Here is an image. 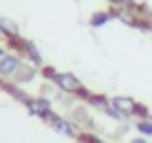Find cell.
<instances>
[{
	"label": "cell",
	"mask_w": 152,
	"mask_h": 143,
	"mask_svg": "<svg viewBox=\"0 0 152 143\" xmlns=\"http://www.w3.org/2000/svg\"><path fill=\"white\" fill-rule=\"evenodd\" d=\"M27 110L34 116H40V119L47 121L52 116V101L49 98H29L27 101Z\"/></svg>",
	"instance_id": "5"
},
{
	"label": "cell",
	"mask_w": 152,
	"mask_h": 143,
	"mask_svg": "<svg viewBox=\"0 0 152 143\" xmlns=\"http://www.w3.org/2000/svg\"><path fill=\"white\" fill-rule=\"evenodd\" d=\"M78 141L81 143H107V139L101 136V134H96V132H81Z\"/></svg>",
	"instance_id": "10"
},
{
	"label": "cell",
	"mask_w": 152,
	"mask_h": 143,
	"mask_svg": "<svg viewBox=\"0 0 152 143\" xmlns=\"http://www.w3.org/2000/svg\"><path fill=\"white\" fill-rule=\"evenodd\" d=\"M103 112L110 116L112 121H137V119H148L150 116V110L145 105L137 103L132 96H112L107 101V105L103 107Z\"/></svg>",
	"instance_id": "1"
},
{
	"label": "cell",
	"mask_w": 152,
	"mask_h": 143,
	"mask_svg": "<svg viewBox=\"0 0 152 143\" xmlns=\"http://www.w3.org/2000/svg\"><path fill=\"white\" fill-rule=\"evenodd\" d=\"M110 20H114V11H112V9L94 11V14H92V18H90V25H92L94 29H101V27H105Z\"/></svg>",
	"instance_id": "6"
},
{
	"label": "cell",
	"mask_w": 152,
	"mask_h": 143,
	"mask_svg": "<svg viewBox=\"0 0 152 143\" xmlns=\"http://www.w3.org/2000/svg\"><path fill=\"white\" fill-rule=\"evenodd\" d=\"M20 69H23V61H20L18 56H11V54H7L5 58H0V76L14 78Z\"/></svg>",
	"instance_id": "4"
},
{
	"label": "cell",
	"mask_w": 152,
	"mask_h": 143,
	"mask_svg": "<svg viewBox=\"0 0 152 143\" xmlns=\"http://www.w3.org/2000/svg\"><path fill=\"white\" fill-rule=\"evenodd\" d=\"M54 85H56L61 92H65V94L83 96V98L90 96V92H87V87L83 85V81L76 76V74H72V72H58L56 78H54Z\"/></svg>",
	"instance_id": "2"
},
{
	"label": "cell",
	"mask_w": 152,
	"mask_h": 143,
	"mask_svg": "<svg viewBox=\"0 0 152 143\" xmlns=\"http://www.w3.org/2000/svg\"><path fill=\"white\" fill-rule=\"evenodd\" d=\"M23 49H25V54L29 56V61H31L34 65H43V56H40V52L36 49V45H31V43H23Z\"/></svg>",
	"instance_id": "8"
},
{
	"label": "cell",
	"mask_w": 152,
	"mask_h": 143,
	"mask_svg": "<svg viewBox=\"0 0 152 143\" xmlns=\"http://www.w3.org/2000/svg\"><path fill=\"white\" fill-rule=\"evenodd\" d=\"M130 143H150V139H145V136H134V139H130Z\"/></svg>",
	"instance_id": "11"
},
{
	"label": "cell",
	"mask_w": 152,
	"mask_h": 143,
	"mask_svg": "<svg viewBox=\"0 0 152 143\" xmlns=\"http://www.w3.org/2000/svg\"><path fill=\"white\" fill-rule=\"evenodd\" d=\"M5 56H7V52H5L2 47H0V58H5Z\"/></svg>",
	"instance_id": "12"
},
{
	"label": "cell",
	"mask_w": 152,
	"mask_h": 143,
	"mask_svg": "<svg viewBox=\"0 0 152 143\" xmlns=\"http://www.w3.org/2000/svg\"><path fill=\"white\" fill-rule=\"evenodd\" d=\"M134 130L139 132V136L152 139V116H148V119H137L134 121Z\"/></svg>",
	"instance_id": "7"
},
{
	"label": "cell",
	"mask_w": 152,
	"mask_h": 143,
	"mask_svg": "<svg viewBox=\"0 0 152 143\" xmlns=\"http://www.w3.org/2000/svg\"><path fill=\"white\" fill-rule=\"evenodd\" d=\"M47 123H49V128H52L56 134H61V136L76 139V141H78V136H81V130L76 128V123L72 119H67V116H63V114L52 112V116L47 119Z\"/></svg>",
	"instance_id": "3"
},
{
	"label": "cell",
	"mask_w": 152,
	"mask_h": 143,
	"mask_svg": "<svg viewBox=\"0 0 152 143\" xmlns=\"http://www.w3.org/2000/svg\"><path fill=\"white\" fill-rule=\"evenodd\" d=\"M0 31L5 36H9V38H18V25H14L7 18H0Z\"/></svg>",
	"instance_id": "9"
}]
</instances>
